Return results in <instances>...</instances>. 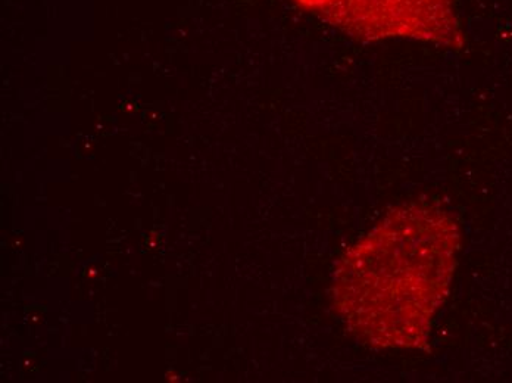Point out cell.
Here are the masks:
<instances>
[{
    "label": "cell",
    "mask_w": 512,
    "mask_h": 383,
    "mask_svg": "<svg viewBox=\"0 0 512 383\" xmlns=\"http://www.w3.org/2000/svg\"><path fill=\"white\" fill-rule=\"evenodd\" d=\"M354 39H414L460 49L457 0H295Z\"/></svg>",
    "instance_id": "cell-2"
},
{
    "label": "cell",
    "mask_w": 512,
    "mask_h": 383,
    "mask_svg": "<svg viewBox=\"0 0 512 383\" xmlns=\"http://www.w3.org/2000/svg\"><path fill=\"white\" fill-rule=\"evenodd\" d=\"M460 249V226L442 208L396 207L343 255L334 307L362 344L421 348L448 298Z\"/></svg>",
    "instance_id": "cell-1"
}]
</instances>
